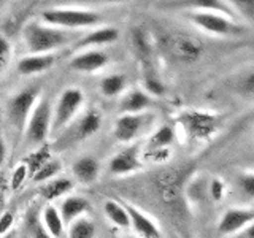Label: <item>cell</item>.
I'll return each instance as SVG.
<instances>
[{"mask_svg":"<svg viewBox=\"0 0 254 238\" xmlns=\"http://www.w3.org/2000/svg\"><path fill=\"white\" fill-rule=\"evenodd\" d=\"M24 42L30 54H51L68 42V34L64 29L43 26L38 22H29L24 27Z\"/></svg>","mask_w":254,"mask_h":238,"instance_id":"obj_1","label":"cell"},{"mask_svg":"<svg viewBox=\"0 0 254 238\" xmlns=\"http://www.w3.org/2000/svg\"><path fill=\"white\" fill-rule=\"evenodd\" d=\"M178 122L189 140L206 141L219 132L224 121L216 113L202 110H188L178 116Z\"/></svg>","mask_w":254,"mask_h":238,"instance_id":"obj_2","label":"cell"},{"mask_svg":"<svg viewBox=\"0 0 254 238\" xmlns=\"http://www.w3.org/2000/svg\"><path fill=\"white\" fill-rule=\"evenodd\" d=\"M190 21L206 34L218 37H240L245 35L246 29L232 16L211 10H194L189 14Z\"/></svg>","mask_w":254,"mask_h":238,"instance_id":"obj_3","label":"cell"},{"mask_svg":"<svg viewBox=\"0 0 254 238\" xmlns=\"http://www.w3.org/2000/svg\"><path fill=\"white\" fill-rule=\"evenodd\" d=\"M46 26L58 29L91 27L100 22V14L92 10H75V8H50L42 13Z\"/></svg>","mask_w":254,"mask_h":238,"instance_id":"obj_4","label":"cell"},{"mask_svg":"<svg viewBox=\"0 0 254 238\" xmlns=\"http://www.w3.org/2000/svg\"><path fill=\"white\" fill-rule=\"evenodd\" d=\"M53 110L48 100H40L32 110L29 121L26 124V141L30 146H42L51 132Z\"/></svg>","mask_w":254,"mask_h":238,"instance_id":"obj_5","label":"cell"},{"mask_svg":"<svg viewBox=\"0 0 254 238\" xmlns=\"http://www.w3.org/2000/svg\"><path fill=\"white\" fill-rule=\"evenodd\" d=\"M38 95H40V87L34 86V87H27V89L21 91L19 94H16L14 97L8 102L6 116L10 119V122L14 129L21 130L26 127L32 110L35 107Z\"/></svg>","mask_w":254,"mask_h":238,"instance_id":"obj_6","label":"cell"},{"mask_svg":"<svg viewBox=\"0 0 254 238\" xmlns=\"http://www.w3.org/2000/svg\"><path fill=\"white\" fill-rule=\"evenodd\" d=\"M83 102H84V95L81 91L76 89V87H68V89L64 91L53 111L51 130L59 132L65 125H68L71 118L76 115L79 107L83 105Z\"/></svg>","mask_w":254,"mask_h":238,"instance_id":"obj_7","label":"cell"},{"mask_svg":"<svg viewBox=\"0 0 254 238\" xmlns=\"http://www.w3.org/2000/svg\"><path fill=\"white\" fill-rule=\"evenodd\" d=\"M254 222V210L253 208H240L234 206L222 213L218 222V232L221 235H234L242 232L250 224Z\"/></svg>","mask_w":254,"mask_h":238,"instance_id":"obj_8","label":"cell"},{"mask_svg":"<svg viewBox=\"0 0 254 238\" xmlns=\"http://www.w3.org/2000/svg\"><path fill=\"white\" fill-rule=\"evenodd\" d=\"M169 50L173 54L175 59L181 62H194L200 58L202 45L188 35H175L169 42Z\"/></svg>","mask_w":254,"mask_h":238,"instance_id":"obj_9","label":"cell"},{"mask_svg":"<svg viewBox=\"0 0 254 238\" xmlns=\"http://www.w3.org/2000/svg\"><path fill=\"white\" fill-rule=\"evenodd\" d=\"M145 116L143 115H123L116 119L113 135L118 141L129 143L137 138L145 125Z\"/></svg>","mask_w":254,"mask_h":238,"instance_id":"obj_10","label":"cell"},{"mask_svg":"<svg viewBox=\"0 0 254 238\" xmlns=\"http://www.w3.org/2000/svg\"><path fill=\"white\" fill-rule=\"evenodd\" d=\"M124 206L127 213H129L130 227L140 238H162L161 229L157 227V224L149 216H146L145 213L140 211L138 208H135L132 205L124 203Z\"/></svg>","mask_w":254,"mask_h":238,"instance_id":"obj_11","label":"cell"},{"mask_svg":"<svg viewBox=\"0 0 254 238\" xmlns=\"http://www.w3.org/2000/svg\"><path fill=\"white\" fill-rule=\"evenodd\" d=\"M141 170V162L138 159V148H126L115 154L110 161V172L113 175H129Z\"/></svg>","mask_w":254,"mask_h":238,"instance_id":"obj_12","label":"cell"},{"mask_svg":"<svg viewBox=\"0 0 254 238\" xmlns=\"http://www.w3.org/2000/svg\"><path fill=\"white\" fill-rule=\"evenodd\" d=\"M108 62V58L105 53L97 51V50H91L75 56L73 59L70 60V67L76 70V71H84V73H91V71L100 70L102 67H105Z\"/></svg>","mask_w":254,"mask_h":238,"instance_id":"obj_13","label":"cell"},{"mask_svg":"<svg viewBox=\"0 0 254 238\" xmlns=\"http://www.w3.org/2000/svg\"><path fill=\"white\" fill-rule=\"evenodd\" d=\"M71 172H73V177L79 182H83V184H91V182H94L99 177L100 165L95 157L84 156V157H79L73 164Z\"/></svg>","mask_w":254,"mask_h":238,"instance_id":"obj_14","label":"cell"},{"mask_svg":"<svg viewBox=\"0 0 254 238\" xmlns=\"http://www.w3.org/2000/svg\"><path fill=\"white\" fill-rule=\"evenodd\" d=\"M89 210V202L79 195H70L61 205V218L64 224H71L73 221L79 219L83 214Z\"/></svg>","mask_w":254,"mask_h":238,"instance_id":"obj_15","label":"cell"},{"mask_svg":"<svg viewBox=\"0 0 254 238\" xmlns=\"http://www.w3.org/2000/svg\"><path fill=\"white\" fill-rule=\"evenodd\" d=\"M53 54H30L18 63V71L21 75H37L48 70L54 63Z\"/></svg>","mask_w":254,"mask_h":238,"instance_id":"obj_16","label":"cell"},{"mask_svg":"<svg viewBox=\"0 0 254 238\" xmlns=\"http://www.w3.org/2000/svg\"><path fill=\"white\" fill-rule=\"evenodd\" d=\"M151 103L153 100L145 91L133 89L124 95V99L121 100V110L124 111V115H141L148 107H151Z\"/></svg>","mask_w":254,"mask_h":238,"instance_id":"obj_17","label":"cell"},{"mask_svg":"<svg viewBox=\"0 0 254 238\" xmlns=\"http://www.w3.org/2000/svg\"><path fill=\"white\" fill-rule=\"evenodd\" d=\"M73 179L70 178H54L51 181H46L45 184L38 189L40 195H42L45 200L48 202H54L58 200L59 197L68 194L71 189H73Z\"/></svg>","mask_w":254,"mask_h":238,"instance_id":"obj_18","label":"cell"},{"mask_svg":"<svg viewBox=\"0 0 254 238\" xmlns=\"http://www.w3.org/2000/svg\"><path fill=\"white\" fill-rule=\"evenodd\" d=\"M119 37V32L115 27H99L89 32L86 37H83L78 42V46H100L107 43L116 42Z\"/></svg>","mask_w":254,"mask_h":238,"instance_id":"obj_19","label":"cell"},{"mask_svg":"<svg viewBox=\"0 0 254 238\" xmlns=\"http://www.w3.org/2000/svg\"><path fill=\"white\" fill-rule=\"evenodd\" d=\"M40 222H42L43 229L50 234L51 238H61L64 235V226L65 224H64V221L61 218V213L56 206H53V205L46 206V208L43 210L42 221Z\"/></svg>","mask_w":254,"mask_h":238,"instance_id":"obj_20","label":"cell"},{"mask_svg":"<svg viewBox=\"0 0 254 238\" xmlns=\"http://www.w3.org/2000/svg\"><path fill=\"white\" fill-rule=\"evenodd\" d=\"M103 211H105L107 218L113 222L115 226L121 227V229L130 227L129 213H127L124 203H119L116 200H107L105 203H103Z\"/></svg>","mask_w":254,"mask_h":238,"instance_id":"obj_21","label":"cell"},{"mask_svg":"<svg viewBox=\"0 0 254 238\" xmlns=\"http://www.w3.org/2000/svg\"><path fill=\"white\" fill-rule=\"evenodd\" d=\"M102 116L97 111H87V113L79 119L76 125V137L78 138H89L100 129Z\"/></svg>","mask_w":254,"mask_h":238,"instance_id":"obj_22","label":"cell"},{"mask_svg":"<svg viewBox=\"0 0 254 238\" xmlns=\"http://www.w3.org/2000/svg\"><path fill=\"white\" fill-rule=\"evenodd\" d=\"M51 161V149L48 145H42L38 146V149H35L34 153L29 154L26 157V167H27V172H29V177L34 178V175L37 172H40V169H43V167Z\"/></svg>","mask_w":254,"mask_h":238,"instance_id":"obj_23","label":"cell"},{"mask_svg":"<svg viewBox=\"0 0 254 238\" xmlns=\"http://www.w3.org/2000/svg\"><path fill=\"white\" fill-rule=\"evenodd\" d=\"M175 140V130L170 125H162L151 135V138L148 141V148L151 151L154 149H167Z\"/></svg>","mask_w":254,"mask_h":238,"instance_id":"obj_24","label":"cell"},{"mask_svg":"<svg viewBox=\"0 0 254 238\" xmlns=\"http://www.w3.org/2000/svg\"><path fill=\"white\" fill-rule=\"evenodd\" d=\"M235 92L245 100L254 102V67L243 71L235 81Z\"/></svg>","mask_w":254,"mask_h":238,"instance_id":"obj_25","label":"cell"},{"mask_svg":"<svg viewBox=\"0 0 254 238\" xmlns=\"http://www.w3.org/2000/svg\"><path fill=\"white\" fill-rule=\"evenodd\" d=\"M126 87V76L123 75H110L100 81V92L105 97H116Z\"/></svg>","mask_w":254,"mask_h":238,"instance_id":"obj_26","label":"cell"},{"mask_svg":"<svg viewBox=\"0 0 254 238\" xmlns=\"http://www.w3.org/2000/svg\"><path fill=\"white\" fill-rule=\"evenodd\" d=\"M95 237V226L91 219L79 218L70 224L68 238H94Z\"/></svg>","mask_w":254,"mask_h":238,"instance_id":"obj_27","label":"cell"},{"mask_svg":"<svg viewBox=\"0 0 254 238\" xmlns=\"http://www.w3.org/2000/svg\"><path fill=\"white\" fill-rule=\"evenodd\" d=\"M143 86H145V92L149 95H154V97H161L165 94V86L162 83V79L154 73H146L143 78Z\"/></svg>","mask_w":254,"mask_h":238,"instance_id":"obj_28","label":"cell"},{"mask_svg":"<svg viewBox=\"0 0 254 238\" xmlns=\"http://www.w3.org/2000/svg\"><path fill=\"white\" fill-rule=\"evenodd\" d=\"M62 170V164L59 161H51L48 162L43 169H40V172H37L34 175V179L35 182H46V181H51L56 178V175H58L59 172Z\"/></svg>","mask_w":254,"mask_h":238,"instance_id":"obj_29","label":"cell"},{"mask_svg":"<svg viewBox=\"0 0 254 238\" xmlns=\"http://www.w3.org/2000/svg\"><path fill=\"white\" fill-rule=\"evenodd\" d=\"M237 186L245 198H254V172H245L237 179Z\"/></svg>","mask_w":254,"mask_h":238,"instance_id":"obj_30","label":"cell"},{"mask_svg":"<svg viewBox=\"0 0 254 238\" xmlns=\"http://www.w3.org/2000/svg\"><path fill=\"white\" fill-rule=\"evenodd\" d=\"M205 194H208V186L203 179H195L189 182L188 187V195L192 202H202L205 198Z\"/></svg>","mask_w":254,"mask_h":238,"instance_id":"obj_31","label":"cell"},{"mask_svg":"<svg viewBox=\"0 0 254 238\" xmlns=\"http://www.w3.org/2000/svg\"><path fill=\"white\" fill-rule=\"evenodd\" d=\"M224 194H226V184L224 181L219 179V178H213L208 184V195L211 197L213 202H221L222 198H224Z\"/></svg>","mask_w":254,"mask_h":238,"instance_id":"obj_32","label":"cell"},{"mask_svg":"<svg viewBox=\"0 0 254 238\" xmlns=\"http://www.w3.org/2000/svg\"><path fill=\"white\" fill-rule=\"evenodd\" d=\"M132 37H133V43H135V48H137V51L143 56H148L151 53V45L148 42V37L145 32L141 29H137V30H133Z\"/></svg>","mask_w":254,"mask_h":238,"instance_id":"obj_33","label":"cell"},{"mask_svg":"<svg viewBox=\"0 0 254 238\" xmlns=\"http://www.w3.org/2000/svg\"><path fill=\"white\" fill-rule=\"evenodd\" d=\"M10 59H11V45L3 35H0V73L10 63Z\"/></svg>","mask_w":254,"mask_h":238,"instance_id":"obj_34","label":"cell"},{"mask_svg":"<svg viewBox=\"0 0 254 238\" xmlns=\"http://www.w3.org/2000/svg\"><path fill=\"white\" fill-rule=\"evenodd\" d=\"M230 5H234L232 10H237L242 16H245V18L254 19V2L253 0H237V2H232Z\"/></svg>","mask_w":254,"mask_h":238,"instance_id":"obj_35","label":"cell"},{"mask_svg":"<svg viewBox=\"0 0 254 238\" xmlns=\"http://www.w3.org/2000/svg\"><path fill=\"white\" fill-rule=\"evenodd\" d=\"M26 178H29V172L26 164H21L14 169L13 175H11V189H19L22 186V182L26 181Z\"/></svg>","mask_w":254,"mask_h":238,"instance_id":"obj_36","label":"cell"},{"mask_svg":"<svg viewBox=\"0 0 254 238\" xmlns=\"http://www.w3.org/2000/svg\"><path fill=\"white\" fill-rule=\"evenodd\" d=\"M13 222H14V216L11 211L5 210L0 213V237H3L10 232V229L13 227Z\"/></svg>","mask_w":254,"mask_h":238,"instance_id":"obj_37","label":"cell"},{"mask_svg":"<svg viewBox=\"0 0 254 238\" xmlns=\"http://www.w3.org/2000/svg\"><path fill=\"white\" fill-rule=\"evenodd\" d=\"M30 235H32V238H51L50 234L43 229L40 221H35V224L30 226Z\"/></svg>","mask_w":254,"mask_h":238,"instance_id":"obj_38","label":"cell"},{"mask_svg":"<svg viewBox=\"0 0 254 238\" xmlns=\"http://www.w3.org/2000/svg\"><path fill=\"white\" fill-rule=\"evenodd\" d=\"M240 237L242 238H254V222L253 224H250L246 229H243L240 232Z\"/></svg>","mask_w":254,"mask_h":238,"instance_id":"obj_39","label":"cell"},{"mask_svg":"<svg viewBox=\"0 0 254 238\" xmlns=\"http://www.w3.org/2000/svg\"><path fill=\"white\" fill-rule=\"evenodd\" d=\"M5 156H6V146H5V141L0 137V165L5 162Z\"/></svg>","mask_w":254,"mask_h":238,"instance_id":"obj_40","label":"cell"},{"mask_svg":"<svg viewBox=\"0 0 254 238\" xmlns=\"http://www.w3.org/2000/svg\"><path fill=\"white\" fill-rule=\"evenodd\" d=\"M3 205H5V203H3V198L0 197V213H2V211H5V210H3Z\"/></svg>","mask_w":254,"mask_h":238,"instance_id":"obj_41","label":"cell"},{"mask_svg":"<svg viewBox=\"0 0 254 238\" xmlns=\"http://www.w3.org/2000/svg\"><path fill=\"white\" fill-rule=\"evenodd\" d=\"M2 238H14V235H11V234H6V235H3Z\"/></svg>","mask_w":254,"mask_h":238,"instance_id":"obj_42","label":"cell"},{"mask_svg":"<svg viewBox=\"0 0 254 238\" xmlns=\"http://www.w3.org/2000/svg\"><path fill=\"white\" fill-rule=\"evenodd\" d=\"M129 238H133V237H129Z\"/></svg>","mask_w":254,"mask_h":238,"instance_id":"obj_43","label":"cell"}]
</instances>
